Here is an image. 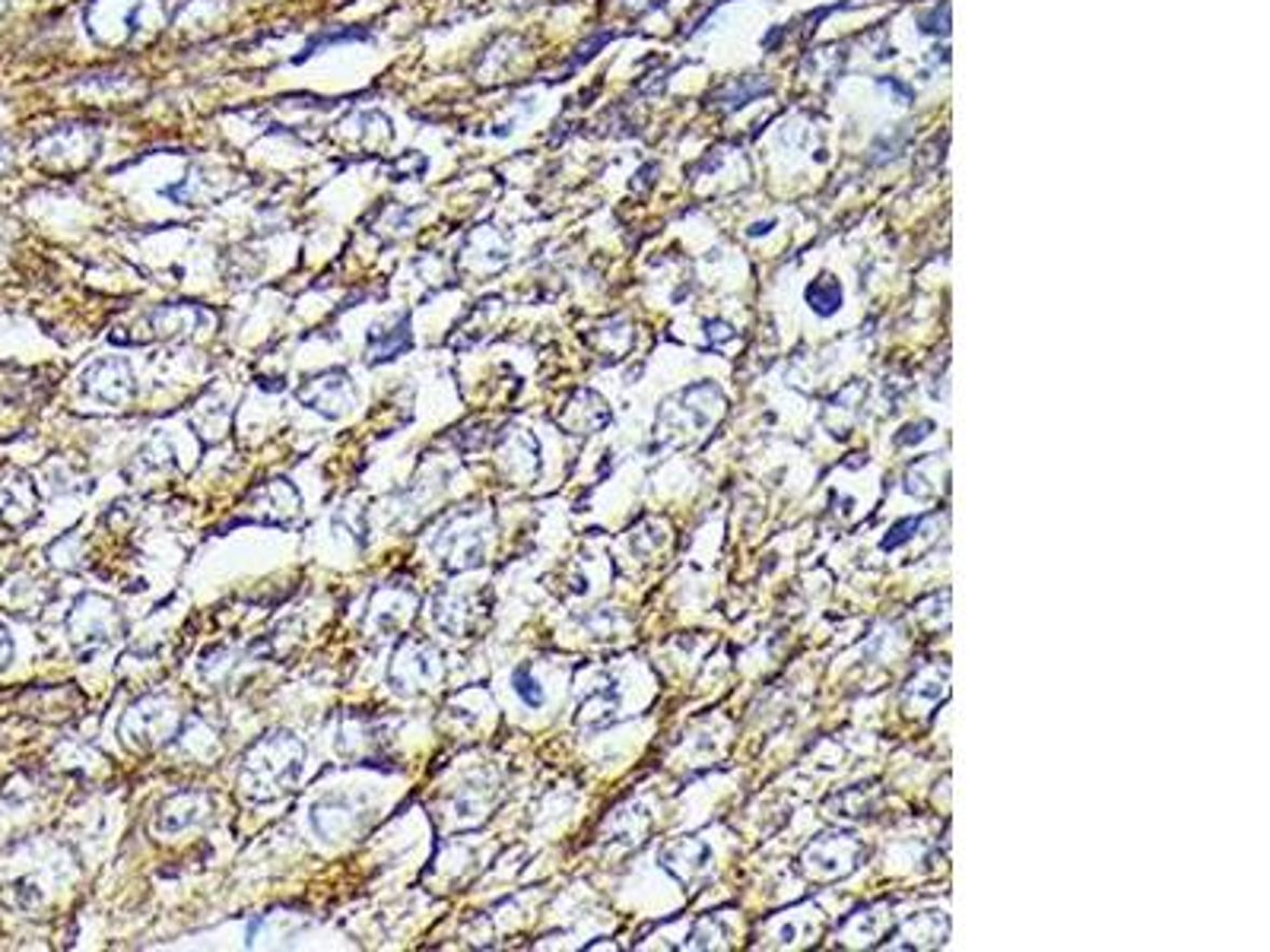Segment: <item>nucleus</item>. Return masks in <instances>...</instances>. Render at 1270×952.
<instances>
[{"instance_id":"nucleus-1","label":"nucleus","mask_w":1270,"mask_h":952,"mask_svg":"<svg viewBox=\"0 0 1270 952\" xmlns=\"http://www.w3.org/2000/svg\"><path fill=\"white\" fill-rule=\"evenodd\" d=\"M299 772H302V743L287 730H277L261 736L248 749L238 782H241V794H248L251 800H280L295 787Z\"/></svg>"},{"instance_id":"nucleus-2","label":"nucleus","mask_w":1270,"mask_h":952,"mask_svg":"<svg viewBox=\"0 0 1270 952\" xmlns=\"http://www.w3.org/2000/svg\"><path fill=\"white\" fill-rule=\"evenodd\" d=\"M67 635L80 654H96L121 635V617L106 597H83L67 617Z\"/></svg>"},{"instance_id":"nucleus-3","label":"nucleus","mask_w":1270,"mask_h":952,"mask_svg":"<svg viewBox=\"0 0 1270 952\" xmlns=\"http://www.w3.org/2000/svg\"><path fill=\"white\" fill-rule=\"evenodd\" d=\"M175 730H178V718L169 708V702H163V699H147V702L134 705L121 721L124 743L134 749H150V746L163 743L166 736H172Z\"/></svg>"},{"instance_id":"nucleus-4","label":"nucleus","mask_w":1270,"mask_h":952,"mask_svg":"<svg viewBox=\"0 0 1270 952\" xmlns=\"http://www.w3.org/2000/svg\"><path fill=\"white\" fill-rule=\"evenodd\" d=\"M39 511L32 480L16 467H0V518L10 527H26Z\"/></svg>"},{"instance_id":"nucleus-5","label":"nucleus","mask_w":1270,"mask_h":952,"mask_svg":"<svg viewBox=\"0 0 1270 952\" xmlns=\"http://www.w3.org/2000/svg\"><path fill=\"white\" fill-rule=\"evenodd\" d=\"M347 382L349 378H344V375H334V378H318V382H315L318 394L302 391L299 397H302V400H305L312 410H318V413H325V416L337 419V416H344L349 406H353V391H349Z\"/></svg>"},{"instance_id":"nucleus-6","label":"nucleus","mask_w":1270,"mask_h":952,"mask_svg":"<svg viewBox=\"0 0 1270 952\" xmlns=\"http://www.w3.org/2000/svg\"><path fill=\"white\" fill-rule=\"evenodd\" d=\"M515 686H519V692L524 695V702H527V705H540V702H543V692L537 689V682L527 676V671L515 673Z\"/></svg>"},{"instance_id":"nucleus-7","label":"nucleus","mask_w":1270,"mask_h":952,"mask_svg":"<svg viewBox=\"0 0 1270 952\" xmlns=\"http://www.w3.org/2000/svg\"><path fill=\"white\" fill-rule=\"evenodd\" d=\"M10 654H13V641H10V635H6V629L0 625V667L10 661Z\"/></svg>"}]
</instances>
